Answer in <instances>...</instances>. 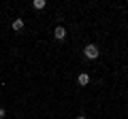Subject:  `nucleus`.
<instances>
[{
	"instance_id": "nucleus-6",
	"label": "nucleus",
	"mask_w": 128,
	"mask_h": 119,
	"mask_svg": "<svg viewBox=\"0 0 128 119\" xmlns=\"http://www.w3.org/2000/svg\"><path fill=\"white\" fill-rule=\"evenodd\" d=\"M2 117H4V109H0V119H2Z\"/></svg>"
},
{
	"instance_id": "nucleus-4",
	"label": "nucleus",
	"mask_w": 128,
	"mask_h": 119,
	"mask_svg": "<svg viewBox=\"0 0 128 119\" xmlns=\"http://www.w3.org/2000/svg\"><path fill=\"white\" fill-rule=\"evenodd\" d=\"M22 28H24V19H15V21H13V30H15V32H19V30H22Z\"/></svg>"
},
{
	"instance_id": "nucleus-3",
	"label": "nucleus",
	"mask_w": 128,
	"mask_h": 119,
	"mask_svg": "<svg viewBox=\"0 0 128 119\" xmlns=\"http://www.w3.org/2000/svg\"><path fill=\"white\" fill-rule=\"evenodd\" d=\"M77 83H79V85H88V83H90V74L81 72V74L77 77Z\"/></svg>"
},
{
	"instance_id": "nucleus-1",
	"label": "nucleus",
	"mask_w": 128,
	"mask_h": 119,
	"mask_svg": "<svg viewBox=\"0 0 128 119\" xmlns=\"http://www.w3.org/2000/svg\"><path fill=\"white\" fill-rule=\"evenodd\" d=\"M83 53H86V58H88V60H96L100 51H98V47H96V45H88Z\"/></svg>"
},
{
	"instance_id": "nucleus-5",
	"label": "nucleus",
	"mask_w": 128,
	"mask_h": 119,
	"mask_svg": "<svg viewBox=\"0 0 128 119\" xmlns=\"http://www.w3.org/2000/svg\"><path fill=\"white\" fill-rule=\"evenodd\" d=\"M34 9H45V0H34Z\"/></svg>"
},
{
	"instance_id": "nucleus-7",
	"label": "nucleus",
	"mask_w": 128,
	"mask_h": 119,
	"mask_svg": "<svg viewBox=\"0 0 128 119\" xmlns=\"http://www.w3.org/2000/svg\"><path fill=\"white\" fill-rule=\"evenodd\" d=\"M75 119H86V117H83V115H79V117H75Z\"/></svg>"
},
{
	"instance_id": "nucleus-2",
	"label": "nucleus",
	"mask_w": 128,
	"mask_h": 119,
	"mask_svg": "<svg viewBox=\"0 0 128 119\" xmlns=\"http://www.w3.org/2000/svg\"><path fill=\"white\" fill-rule=\"evenodd\" d=\"M54 36L58 38V41H64V38H66V30H64L62 26H58V28L54 30Z\"/></svg>"
}]
</instances>
